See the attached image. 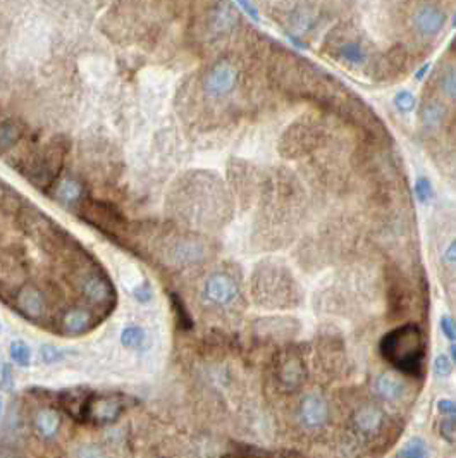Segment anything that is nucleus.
I'll return each instance as SVG.
<instances>
[{
    "mask_svg": "<svg viewBox=\"0 0 456 458\" xmlns=\"http://www.w3.org/2000/svg\"><path fill=\"white\" fill-rule=\"evenodd\" d=\"M379 351L384 360L401 374L412 378H420L423 374L426 338L417 324H403L384 334L379 343Z\"/></svg>",
    "mask_w": 456,
    "mask_h": 458,
    "instance_id": "1",
    "label": "nucleus"
},
{
    "mask_svg": "<svg viewBox=\"0 0 456 458\" xmlns=\"http://www.w3.org/2000/svg\"><path fill=\"white\" fill-rule=\"evenodd\" d=\"M255 302L268 309H288L300 302V286L281 264L264 262L257 266L252 277Z\"/></svg>",
    "mask_w": 456,
    "mask_h": 458,
    "instance_id": "2",
    "label": "nucleus"
},
{
    "mask_svg": "<svg viewBox=\"0 0 456 458\" xmlns=\"http://www.w3.org/2000/svg\"><path fill=\"white\" fill-rule=\"evenodd\" d=\"M17 221L23 231L30 235L35 241L40 243L42 248L52 253L69 252L71 236L61 226H57L47 214L40 212L35 207H21Z\"/></svg>",
    "mask_w": 456,
    "mask_h": 458,
    "instance_id": "3",
    "label": "nucleus"
},
{
    "mask_svg": "<svg viewBox=\"0 0 456 458\" xmlns=\"http://www.w3.org/2000/svg\"><path fill=\"white\" fill-rule=\"evenodd\" d=\"M322 140V126L312 118L293 122L279 142V152L286 158H298L317 149Z\"/></svg>",
    "mask_w": 456,
    "mask_h": 458,
    "instance_id": "4",
    "label": "nucleus"
},
{
    "mask_svg": "<svg viewBox=\"0 0 456 458\" xmlns=\"http://www.w3.org/2000/svg\"><path fill=\"white\" fill-rule=\"evenodd\" d=\"M76 286L81 297L91 305L107 309L116 302V290L112 281L95 266L77 264Z\"/></svg>",
    "mask_w": 456,
    "mask_h": 458,
    "instance_id": "5",
    "label": "nucleus"
},
{
    "mask_svg": "<svg viewBox=\"0 0 456 458\" xmlns=\"http://www.w3.org/2000/svg\"><path fill=\"white\" fill-rule=\"evenodd\" d=\"M66 157V145L61 142H51L45 149L31 158L28 165V179L33 185L47 188L48 185L57 179L59 172L62 169V162Z\"/></svg>",
    "mask_w": 456,
    "mask_h": 458,
    "instance_id": "6",
    "label": "nucleus"
},
{
    "mask_svg": "<svg viewBox=\"0 0 456 458\" xmlns=\"http://www.w3.org/2000/svg\"><path fill=\"white\" fill-rule=\"evenodd\" d=\"M239 284L231 274L214 273L205 280L201 286V300L203 304L215 309H228L235 305L239 298Z\"/></svg>",
    "mask_w": 456,
    "mask_h": 458,
    "instance_id": "7",
    "label": "nucleus"
},
{
    "mask_svg": "<svg viewBox=\"0 0 456 458\" xmlns=\"http://www.w3.org/2000/svg\"><path fill=\"white\" fill-rule=\"evenodd\" d=\"M126 408V401L118 394H100L88 396L80 421L90 422L95 425H109L119 421Z\"/></svg>",
    "mask_w": 456,
    "mask_h": 458,
    "instance_id": "8",
    "label": "nucleus"
},
{
    "mask_svg": "<svg viewBox=\"0 0 456 458\" xmlns=\"http://www.w3.org/2000/svg\"><path fill=\"white\" fill-rule=\"evenodd\" d=\"M275 379L286 393L298 391L307 379V365L302 354L295 348L281 351L275 360Z\"/></svg>",
    "mask_w": 456,
    "mask_h": 458,
    "instance_id": "9",
    "label": "nucleus"
},
{
    "mask_svg": "<svg viewBox=\"0 0 456 458\" xmlns=\"http://www.w3.org/2000/svg\"><path fill=\"white\" fill-rule=\"evenodd\" d=\"M239 83V71L232 62L219 61L205 73L201 88L212 98H222L232 93Z\"/></svg>",
    "mask_w": 456,
    "mask_h": 458,
    "instance_id": "10",
    "label": "nucleus"
},
{
    "mask_svg": "<svg viewBox=\"0 0 456 458\" xmlns=\"http://www.w3.org/2000/svg\"><path fill=\"white\" fill-rule=\"evenodd\" d=\"M162 253H164L165 262L174 264L178 267L192 266L205 259V245L200 239L181 235L165 239Z\"/></svg>",
    "mask_w": 456,
    "mask_h": 458,
    "instance_id": "11",
    "label": "nucleus"
},
{
    "mask_svg": "<svg viewBox=\"0 0 456 458\" xmlns=\"http://www.w3.org/2000/svg\"><path fill=\"white\" fill-rule=\"evenodd\" d=\"M327 44L332 45L331 54L329 55H332V57L346 62V64L365 66L367 61H369V51L365 48L363 40H360L356 35L349 33L348 37L334 35V40H329L327 38Z\"/></svg>",
    "mask_w": 456,
    "mask_h": 458,
    "instance_id": "12",
    "label": "nucleus"
},
{
    "mask_svg": "<svg viewBox=\"0 0 456 458\" xmlns=\"http://www.w3.org/2000/svg\"><path fill=\"white\" fill-rule=\"evenodd\" d=\"M14 306L23 317L30 320H40L47 315L48 300L38 286H21L12 297Z\"/></svg>",
    "mask_w": 456,
    "mask_h": 458,
    "instance_id": "13",
    "label": "nucleus"
},
{
    "mask_svg": "<svg viewBox=\"0 0 456 458\" xmlns=\"http://www.w3.org/2000/svg\"><path fill=\"white\" fill-rule=\"evenodd\" d=\"M24 274H26V267L16 253H10L9 250L0 252V293L7 291L14 297V293L23 284Z\"/></svg>",
    "mask_w": 456,
    "mask_h": 458,
    "instance_id": "14",
    "label": "nucleus"
},
{
    "mask_svg": "<svg viewBox=\"0 0 456 458\" xmlns=\"http://www.w3.org/2000/svg\"><path fill=\"white\" fill-rule=\"evenodd\" d=\"M83 216L86 217L88 223H91L93 226H97L98 229L109 235V232H116L119 228L122 226L125 223V216L119 214L118 209H114L109 203H100L95 202L90 203V205L84 207Z\"/></svg>",
    "mask_w": 456,
    "mask_h": 458,
    "instance_id": "15",
    "label": "nucleus"
},
{
    "mask_svg": "<svg viewBox=\"0 0 456 458\" xmlns=\"http://www.w3.org/2000/svg\"><path fill=\"white\" fill-rule=\"evenodd\" d=\"M446 23V12L434 3L419 7L413 16V26L422 37H436L441 33Z\"/></svg>",
    "mask_w": 456,
    "mask_h": 458,
    "instance_id": "16",
    "label": "nucleus"
},
{
    "mask_svg": "<svg viewBox=\"0 0 456 458\" xmlns=\"http://www.w3.org/2000/svg\"><path fill=\"white\" fill-rule=\"evenodd\" d=\"M236 23H238V16L231 3H217L214 10L208 14L207 28L214 37H221V35L229 33Z\"/></svg>",
    "mask_w": 456,
    "mask_h": 458,
    "instance_id": "17",
    "label": "nucleus"
},
{
    "mask_svg": "<svg viewBox=\"0 0 456 458\" xmlns=\"http://www.w3.org/2000/svg\"><path fill=\"white\" fill-rule=\"evenodd\" d=\"M95 324V313L88 309H81V306H74L69 309L62 315L61 327L66 334L71 336H77L86 331H90Z\"/></svg>",
    "mask_w": 456,
    "mask_h": 458,
    "instance_id": "18",
    "label": "nucleus"
},
{
    "mask_svg": "<svg viewBox=\"0 0 456 458\" xmlns=\"http://www.w3.org/2000/svg\"><path fill=\"white\" fill-rule=\"evenodd\" d=\"M300 415H302L303 424L309 428H319L327 421V403L317 394H310L302 401L300 407Z\"/></svg>",
    "mask_w": 456,
    "mask_h": 458,
    "instance_id": "19",
    "label": "nucleus"
},
{
    "mask_svg": "<svg viewBox=\"0 0 456 458\" xmlns=\"http://www.w3.org/2000/svg\"><path fill=\"white\" fill-rule=\"evenodd\" d=\"M405 48L396 45L387 54L377 61L376 66V77L377 80H387V77H394L401 69L405 68Z\"/></svg>",
    "mask_w": 456,
    "mask_h": 458,
    "instance_id": "20",
    "label": "nucleus"
},
{
    "mask_svg": "<svg viewBox=\"0 0 456 458\" xmlns=\"http://www.w3.org/2000/svg\"><path fill=\"white\" fill-rule=\"evenodd\" d=\"M384 414L376 405H363L355 414V424L363 434H374L383 428Z\"/></svg>",
    "mask_w": 456,
    "mask_h": 458,
    "instance_id": "21",
    "label": "nucleus"
},
{
    "mask_svg": "<svg viewBox=\"0 0 456 458\" xmlns=\"http://www.w3.org/2000/svg\"><path fill=\"white\" fill-rule=\"evenodd\" d=\"M24 126L16 119H0V154L12 150L24 138Z\"/></svg>",
    "mask_w": 456,
    "mask_h": 458,
    "instance_id": "22",
    "label": "nucleus"
},
{
    "mask_svg": "<svg viewBox=\"0 0 456 458\" xmlns=\"http://www.w3.org/2000/svg\"><path fill=\"white\" fill-rule=\"evenodd\" d=\"M54 195L64 205H80L83 200V186L77 179L67 176L55 185Z\"/></svg>",
    "mask_w": 456,
    "mask_h": 458,
    "instance_id": "23",
    "label": "nucleus"
},
{
    "mask_svg": "<svg viewBox=\"0 0 456 458\" xmlns=\"http://www.w3.org/2000/svg\"><path fill=\"white\" fill-rule=\"evenodd\" d=\"M37 428L45 438H52L61 428V415L52 408H42L37 414Z\"/></svg>",
    "mask_w": 456,
    "mask_h": 458,
    "instance_id": "24",
    "label": "nucleus"
},
{
    "mask_svg": "<svg viewBox=\"0 0 456 458\" xmlns=\"http://www.w3.org/2000/svg\"><path fill=\"white\" fill-rule=\"evenodd\" d=\"M403 390H405L403 383L396 376L383 374L377 379V391L386 400H398V398H401Z\"/></svg>",
    "mask_w": 456,
    "mask_h": 458,
    "instance_id": "25",
    "label": "nucleus"
},
{
    "mask_svg": "<svg viewBox=\"0 0 456 458\" xmlns=\"http://www.w3.org/2000/svg\"><path fill=\"white\" fill-rule=\"evenodd\" d=\"M171 305H172V309H174V312H176V319H178L179 327H181L183 331L192 329L193 319H192V315H190L188 309H186L185 302L181 300V297H179V295L171 293Z\"/></svg>",
    "mask_w": 456,
    "mask_h": 458,
    "instance_id": "26",
    "label": "nucleus"
},
{
    "mask_svg": "<svg viewBox=\"0 0 456 458\" xmlns=\"http://www.w3.org/2000/svg\"><path fill=\"white\" fill-rule=\"evenodd\" d=\"M422 122L426 126H437L443 122L444 119V107L443 105L436 104V102H429L422 107Z\"/></svg>",
    "mask_w": 456,
    "mask_h": 458,
    "instance_id": "27",
    "label": "nucleus"
},
{
    "mask_svg": "<svg viewBox=\"0 0 456 458\" xmlns=\"http://www.w3.org/2000/svg\"><path fill=\"white\" fill-rule=\"evenodd\" d=\"M145 341V331L138 326H128L121 333V343L126 348H140Z\"/></svg>",
    "mask_w": 456,
    "mask_h": 458,
    "instance_id": "28",
    "label": "nucleus"
},
{
    "mask_svg": "<svg viewBox=\"0 0 456 458\" xmlns=\"http://www.w3.org/2000/svg\"><path fill=\"white\" fill-rule=\"evenodd\" d=\"M439 432L443 439H446L451 445H456V412L443 414V419L439 422Z\"/></svg>",
    "mask_w": 456,
    "mask_h": 458,
    "instance_id": "29",
    "label": "nucleus"
},
{
    "mask_svg": "<svg viewBox=\"0 0 456 458\" xmlns=\"http://www.w3.org/2000/svg\"><path fill=\"white\" fill-rule=\"evenodd\" d=\"M10 357L21 367H26L31 362V350L23 341H12L10 343Z\"/></svg>",
    "mask_w": 456,
    "mask_h": 458,
    "instance_id": "30",
    "label": "nucleus"
},
{
    "mask_svg": "<svg viewBox=\"0 0 456 458\" xmlns=\"http://www.w3.org/2000/svg\"><path fill=\"white\" fill-rule=\"evenodd\" d=\"M434 192H432V183L429 181L427 178H419L415 183V196L420 203H427L430 199H432Z\"/></svg>",
    "mask_w": 456,
    "mask_h": 458,
    "instance_id": "31",
    "label": "nucleus"
},
{
    "mask_svg": "<svg viewBox=\"0 0 456 458\" xmlns=\"http://www.w3.org/2000/svg\"><path fill=\"white\" fill-rule=\"evenodd\" d=\"M415 97H413L412 91L403 90L399 93H396L394 97V105L396 109H399L401 112H412L415 109Z\"/></svg>",
    "mask_w": 456,
    "mask_h": 458,
    "instance_id": "32",
    "label": "nucleus"
},
{
    "mask_svg": "<svg viewBox=\"0 0 456 458\" xmlns=\"http://www.w3.org/2000/svg\"><path fill=\"white\" fill-rule=\"evenodd\" d=\"M73 458H107L104 450L97 445H80L74 450Z\"/></svg>",
    "mask_w": 456,
    "mask_h": 458,
    "instance_id": "33",
    "label": "nucleus"
},
{
    "mask_svg": "<svg viewBox=\"0 0 456 458\" xmlns=\"http://www.w3.org/2000/svg\"><path fill=\"white\" fill-rule=\"evenodd\" d=\"M441 88H443V91L448 97L456 100V68L448 69V71L444 73L443 80H441Z\"/></svg>",
    "mask_w": 456,
    "mask_h": 458,
    "instance_id": "34",
    "label": "nucleus"
},
{
    "mask_svg": "<svg viewBox=\"0 0 456 458\" xmlns=\"http://www.w3.org/2000/svg\"><path fill=\"white\" fill-rule=\"evenodd\" d=\"M453 367H451V360L446 355H437L436 360H434V372H436L439 378H448L451 374Z\"/></svg>",
    "mask_w": 456,
    "mask_h": 458,
    "instance_id": "35",
    "label": "nucleus"
},
{
    "mask_svg": "<svg viewBox=\"0 0 456 458\" xmlns=\"http://www.w3.org/2000/svg\"><path fill=\"white\" fill-rule=\"evenodd\" d=\"M441 331L450 341H456V320L451 315H443L439 320Z\"/></svg>",
    "mask_w": 456,
    "mask_h": 458,
    "instance_id": "36",
    "label": "nucleus"
},
{
    "mask_svg": "<svg viewBox=\"0 0 456 458\" xmlns=\"http://www.w3.org/2000/svg\"><path fill=\"white\" fill-rule=\"evenodd\" d=\"M62 357H64V354H62L59 348L51 347V345H45V347L42 348V358H44L47 364H54V362L62 360Z\"/></svg>",
    "mask_w": 456,
    "mask_h": 458,
    "instance_id": "37",
    "label": "nucleus"
},
{
    "mask_svg": "<svg viewBox=\"0 0 456 458\" xmlns=\"http://www.w3.org/2000/svg\"><path fill=\"white\" fill-rule=\"evenodd\" d=\"M401 458H426V448L422 441H413L408 448L403 450Z\"/></svg>",
    "mask_w": 456,
    "mask_h": 458,
    "instance_id": "38",
    "label": "nucleus"
},
{
    "mask_svg": "<svg viewBox=\"0 0 456 458\" xmlns=\"http://www.w3.org/2000/svg\"><path fill=\"white\" fill-rule=\"evenodd\" d=\"M134 297H136L138 300L141 302V304H147V302L150 300V297H152V290L148 288L147 283H143L141 286H138L136 290H134Z\"/></svg>",
    "mask_w": 456,
    "mask_h": 458,
    "instance_id": "39",
    "label": "nucleus"
},
{
    "mask_svg": "<svg viewBox=\"0 0 456 458\" xmlns=\"http://www.w3.org/2000/svg\"><path fill=\"white\" fill-rule=\"evenodd\" d=\"M437 410H439L441 415L451 414V412H456V405L451 400H441L439 403H437Z\"/></svg>",
    "mask_w": 456,
    "mask_h": 458,
    "instance_id": "40",
    "label": "nucleus"
},
{
    "mask_svg": "<svg viewBox=\"0 0 456 458\" xmlns=\"http://www.w3.org/2000/svg\"><path fill=\"white\" fill-rule=\"evenodd\" d=\"M443 259L446 260V262H450V264H456V239H453V241L448 245V248H446V252H444Z\"/></svg>",
    "mask_w": 456,
    "mask_h": 458,
    "instance_id": "41",
    "label": "nucleus"
},
{
    "mask_svg": "<svg viewBox=\"0 0 456 458\" xmlns=\"http://www.w3.org/2000/svg\"><path fill=\"white\" fill-rule=\"evenodd\" d=\"M239 7H243V9L246 10V12H248V16H252L253 19H259V12H257V9H255V6H253V3H250V2H239Z\"/></svg>",
    "mask_w": 456,
    "mask_h": 458,
    "instance_id": "42",
    "label": "nucleus"
},
{
    "mask_svg": "<svg viewBox=\"0 0 456 458\" xmlns=\"http://www.w3.org/2000/svg\"><path fill=\"white\" fill-rule=\"evenodd\" d=\"M429 68H430V64H429V62H427V64H423L422 68H420L419 71L415 73V77H417V80H419V81H420V80H423V76L427 75V71H429Z\"/></svg>",
    "mask_w": 456,
    "mask_h": 458,
    "instance_id": "43",
    "label": "nucleus"
},
{
    "mask_svg": "<svg viewBox=\"0 0 456 458\" xmlns=\"http://www.w3.org/2000/svg\"><path fill=\"white\" fill-rule=\"evenodd\" d=\"M3 384H6V386H10V384H12V379H10V372H9V369L6 367V371H3Z\"/></svg>",
    "mask_w": 456,
    "mask_h": 458,
    "instance_id": "44",
    "label": "nucleus"
},
{
    "mask_svg": "<svg viewBox=\"0 0 456 458\" xmlns=\"http://www.w3.org/2000/svg\"><path fill=\"white\" fill-rule=\"evenodd\" d=\"M451 357H453V360H455V364H456V345H453V347H451Z\"/></svg>",
    "mask_w": 456,
    "mask_h": 458,
    "instance_id": "45",
    "label": "nucleus"
},
{
    "mask_svg": "<svg viewBox=\"0 0 456 458\" xmlns=\"http://www.w3.org/2000/svg\"><path fill=\"white\" fill-rule=\"evenodd\" d=\"M453 26L456 28V14H455V19H453Z\"/></svg>",
    "mask_w": 456,
    "mask_h": 458,
    "instance_id": "46",
    "label": "nucleus"
},
{
    "mask_svg": "<svg viewBox=\"0 0 456 458\" xmlns=\"http://www.w3.org/2000/svg\"><path fill=\"white\" fill-rule=\"evenodd\" d=\"M0 414H2V400H0Z\"/></svg>",
    "mask_w": 456,
    "mask_h": 458,
    "instance_id": "47",
    "label": "nucleus"
},
{
    "mask_svg": "<svg viewBox=\"0 0 456 458\" xmlns=\"http://www.w3.org/2000/svg\"><path fill=\"white\" fill-rule=\"evenodd\" d=\"M288 458H298V457H296V455H289Z\"/></svg>",
    "mask_w": 456,
    "mask_h": 458,
    "instance_id": "48",
    "label": "nucleus"
}]
</instances>
